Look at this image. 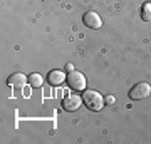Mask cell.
Returning <instances> with one entry per match:
<instances>
[{
  "mask_svg": "<svg viewBox=\"0 0 151 144\" xmlns=\"http://www.w3.org/2000/svg\"><path fill=\"white\" fill-rule=\"evenodd\" d=\"M82 20H84V25L89 27V29H101L103 27V20H101V17L97 15L96 12H87V14H84Z\"/></svg>",
  "mask_w": 151,
  "mask_h": 144,
  "instance_id": "cell-5",
  "label": "cell"
},
{
  "mask_svg": "<svg viewBox=\"0 0 151 144\" xmlns=\"http://www.w3.org/2000/svg\"><path fill=\"white\" fill-rule=\"evenodd\" d=\"M82 101H84V106L87 107V109H91V111L97 112L101 111L104 107V97L99 94L97 91H84V96H82Z\"/></svg>",
  "mask_w": 151,
  "mask_h": 144,
  "instance_id": "cell-1",
  "label": "cell"
},
{
  "mask_svg": "<svg viewBox=\"0 0 151 144\" xmlns=\"http://www.w3.org/2000/svg\"><path fill=\"white\" fill-rule=\"evenodd\" d=\"M27 80L29 77L27 75H24V74H12L10 77H9V84L12 85V87H24V85L27 84Z\"/></svg>",
  "mask_w": 151,
  "mask_h": 144,
  "instance_id": "cell-7",
  "label": "cell"
},
{
  "mask_svg": "<svg viewBox=\"0 0 151 144\" xmlns=\"http://www.w3.org/2000/svg\"><path fill=\"white\" fill-rule=\"evenodd\" d=\"M82 102H84V101H82L81 96H77V94H69V96H65L62 106H64L65 111L72 112V111H77V109L82 106Z\"/></svg>",
  "mask_w": 151,
  "mask_h": 144,
  "instance_id": "cell-4",
  "label": "cell"
},
{
  "mask_svg": "<svg viewBox=\"0 0 151 144\" xmlns=\"http://www.w3.org/2000/svg\"><path fill=\"white\" fill-rule=\"evenodd\" d=\"M47 80L50 85H59L62 84L64 80H67V77H65V74L62 72V70H50L47 75Z\"/></svg>",
  "mask_w": 151,
  "mask_h": 144,
  "instance_id": "cell-6",
  "label": "cell"
},
{
  "mask_svg": "<svg viewBox=\"0 0 151 144\" xmlns=\"http://www.w3.org/2000/svg\"><path fill=\"white\" fill-rule=\"evenodd\" d=\"M65 70H69V72H70V70H74V65H72V64H67V65H65Z\"/></svg>",
  "mask_w": 151,
  "mask_h": 144,
  "instance_id": "cell-11",
  "label": "cell"
},
{
  "mask_svg": "<svg viewBox=\"0 0 151 144\" xmlns=\"http://www.w3.org/2000/svg\"><path fill=\"white\" fill-rule=\"evenodd\" d=\"M29 84H30V87H42L44 77L40 74H37V72H34V74L29 75Z\"/></svg>",
  "mask_w": 151,
  "mask_h": 144,
  "instance_id": "cell-8",
  "label": "cell"
},
{
  "mask_svg": "<svg viewBox=\"0 0 151 144\" xmlns=\"http://www.w3.org/2000/svg\"><path fill=\"white\" fill-rule=\"evenodd\" d=\"M141 19L145 22H151V4L150 2H146L143 9H141Z\"/></svg>",
  "mask_w": 151,
  "mask_h": 144,
  "instance_id": "cell-9",
  "label": "cell"
},
{
  "mask_svg": "<svg viewBox=\"0 0 151 144\" xmlns=\"http://www.w3.org/2000/svg\"><path fill=\"white\" fill-rule=\"evenodd\" d=\"M67 84L70 85V89L74 91H86V77L79 70H70L67 75Z\"/></svg>",
  "mask_w": 151,
  "mask_h": 144,
  "instance_id": "cell-2",
  "label": "cell"
},
{
  "mask_svg": "<svg viewBox=\"0 0 151 144\" xmlns=\"http://www.w3.org/2000/svg\"><path fill=\"white\" fill-rule=\"evenodd\" d=\"M151 94V85L148 82H139L136 84L133 89L129 91V97L134 99V101H141V99H146V97Z\"/></svg>",
  "mask_w": 151,
  "mask_h": 144,
  "instance_id": "cell-3",
  "label": "cell"
},
{
  "mask_svg": "<svg viewBox=\"0 0 151 144\" xmlns=\"http://www.w3.org/2000/svg\"><path fill=\"white\" fill-rule=\"evenodd\" d=\"M104 101L108 102V104H114V102H116V97H114V96H108Z\"/></svg>",
  "mask_w": 151,
  "mask_h": 144,
  "instance_id": "cell-10",
  "label": "cell"
}]
</instances>
